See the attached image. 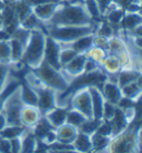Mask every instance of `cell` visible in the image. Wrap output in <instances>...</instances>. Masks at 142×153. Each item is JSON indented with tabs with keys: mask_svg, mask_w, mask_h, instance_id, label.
<instances>
[{
	"mask_svg": "<svg viewBox=\"0 0 142 153\" xmlns=\"http://www.w3.org/2000/svg\"><path fill=\"white\" fill-rule=\"evenodd\" d=\"M20 97L25 105L38 106V94L34 88H31L27 83L20 82Z\"/></svg>",
	"mask_w": 142,
	"mask_h": 153,
	"instance_id": "cell-23",
	"label": "cell"
},
{
	"mask_svg": "<svg viewBox=\"0 0 142 153\" xmlns=\"http://www.w3.org/2000/svg\"><path fill=\"white\" fill-rule=\"evenodd\" d=\"M111 128H112V136L117 135L119 133H121L122 131H124L125 128L129 126L130 124L129 121L125 117L123 111L120 108V107L117 106V110H116V113L113 115L112 120L109 122Z\"/></svg>",
	"mask_w": 142,
	"mask_h": 153,
	"instance_id": "cell-20",
	"label": "cell"
},
{
	"mask_svg": "<svg viewBox=\"0 0 142 153\" xmlns=\"http://www.w3.org/2000/svg\"><path fill=\"white\" fill-rule=\"evenodd\" d=\"M94 24L89 16L81 0H64L50 20L45 24L46 27L56 26H88Z\"/></svg>",
	"mask_w": 142,
	"mask_h": 153,
	"instance_id": "cell-1",
	"label": "cell"
},
{
	"mask_svg": "<svg viewBox=\"0 0 142 153\" xmlns=\"http://www.w3.org/2000/svg\"><path fill=\"white\" fill-rule=\"evenodd\" d=\"M40 142L32 133L31 128H27L25 134L21 136L20 153H34L39 149Z\"/></svg>",
	"mask_w": 142,
	"mask_h": 153,
	"instance_id": "cell-17",
	"label": "cell"
},
{
	"mask_svg": "<svg viewBox=\"0 0 142 153\" xmlns=\"http://www.w3.org/2000/svg\"><path fill=\"white\" fill-rule=\"evenodd\" d=\"M67 111L68 108H63V107L56 106L52 110L48 111L47 113L42 115L45 119L48 121V123L50 124L53 128H59L60 125L66 123L67 120Z\"/></svg>",
	"mask_w": 142,
	"mask_h": 153,
	"instance_id": "cell-15",
	"label": "cell"
},
{
	"mask_svg": "<svg viewBox=\"0 0 142 153\" xmlns=\"http://www.w3.org/2000/svg\"><path fill=\"white\" fill-rule=\"evenodd\" d=\"M69 108L79 111L88 120L93 119L91 95H90L89 86H81L72 92Z\"/></svg>",
	"mask_w": 142,
	"mask_h": 153,
	"instance_id": "cell-6",
	"label": "cell"
},
{
	"mask_svg": "<svg viewBox=\"0 0 142 153\" xmlns=\"http://www.w3.org/2000/svg\"><path fill=\"white\" fill-rule=\"evenodd\" d=\"M4 7H6V6H4V4L2 2V1H1V0H0V13H1L2 10H4Z\"/></svg>",
	"mask_w": 142,
	"mask_h": 153,
	"instance_id": "cell-50",
	"label": "cell"
},
{
	"mask_svg": "<svg viewBox=\"0 0 142 153\" xmlns=\"http://www.w3.org/2000/svg\"><path fill=\"white\" fill-rule=\"evenodd\" d=\"M108 40L109 38L105 37V36H101V35L94 34V38H93V45L97 47H100L107 51V47H108Z\"/></svg>",
	"mask_w": 142,
	"mask_h": 153,
	"instance_id": "cell-40",
	"label": "cell"
},
{
	"mask_svg": "<svg viewBox=\"0 0 142 153\" xmlns=\"http://www.w3.org/2000/svg\"><path fill=\"white\" fill-rule=\"evenodd\" d=\"M89 91L91 95L92 102V112H93V120L101 121L102 120V110L105 105V96L101 92L99 86L97 85H89Z\"/></svg>",
	"mask_w": 142,
	"mask_h": 153,
	"instance_id": "cell-12",
	"label": "cell"
},
{
	"mask_svg": "<svg viewBox=\"0 0 142 153\" xmlns=\"http://www.w3.org/2000/svg\"><path fill=\"white\" fill-rule=\"evenodd\" d=\"M122 31H123V30H122ZM123 33L125 34V38L124 37H123V38L127 40V43L129 44V45H131L133 48H135L137 51H142V37L134 36V35H130V34H128V33H125V31H123Z\"/></svg>",
	"mask_w": 142,
	"mask_h": 153,
	"instance_id": "cell-38",
	"label": "cell"
},
{
	"mask_svg": "<svg viewBox=\"0 0 142 153\" xmlns=\"http://www.w3.org/2000/svg\"><path fill=\"white\" fill-rule=\"evenodd\" d=\"M0 63L10 64L11 63V53L9 39L0 40Z\"/></svg>",
	"mask_w": 142,
	"mask_h": 153,
	"instance_id": "cell-34",
	"label": "cell"
},
{
	"mask_svg": "<svg viewBox=\"0 0 142 153\" xmlns=\"http://www.w3.org/2000/svg\"><path fill=\"white\" fill-rule=\"evenodd\" d=\"M10 144H11V153H20L21 137H16L10 140Z\"/></svg>",
	"mask_w": 142,
	"mask_h": 153,
	"instance_id": "cell-42",
	"label": "cell"
},
{
	"mask_svg": "<svg viewBox=\"0 0 142 153\" xmlns=\"http://www.w3.org/2000/svg\"><path fill=\"white\" fill-rule=\"evenodd\" d=\"M2 27H4V19H2V15L0 13V29H2Z\"/></svg>",
	"mask_w": 142,
	"mask_h": 153,
	"instance_id": "cell-48",
	"label": "cell"
},
{
	"mask_svg": "<svg viewBox=\"0 0 142 153\" xmlns=\"http://www.w3.org/2000/svg\"><path fill=\"white\" fill-rule=\"evenodd\" d=\"M73 149L80 153H89L92 151L91 135H88L82 132H78L75 141L72 142Z\"/></svg>",
	"mask_w": 142,
	"mask_h": 153,
	"instance_id": "cell-24",
	"label": "cell"
},
{
	"mask_svg": "<svg viewBox=\"0 0 142 153\" xmlns=\"http://www.w3.org/2000/svg\"><path fill=\"white\" fill-rule=\"evenodd\" d=\"M0 153H1V152H0Z\"/></svg>",
	"mask_w": 142,
	"mask_h": 153,
	"instance_id": "cell-52",
	"label": "cell"
},
{
	"mask_svg": "<svg viewBox=\"0 0 142 153\" xmlns=\"http://www.w3.org/2000/svg\"><path fill=\"white\" fill-rule=\"evenodd\" d=\"M61 46L56 40L51 39L47 36L46 42V51H45V62L51 65L52 67L57 69H61L60 63H59V54H60Z\"/></svg>",
	"mask_w": 142,
	"mask_h": 153,
	"instance_id": "cell-13",
	"label": "cell"
},
{
	"mask_svg": "<svg viewBox=\"0 0 142 153\" xmlns=\"http://www.w3.org/2000/svg\"><path fill=\"white\" fill-rule=\"evenodd\" d=\"M142 73L138 69L133 68H123L117 74V83L119 87L121 88L123 86L128 85L132 82H135L138 77L141 75Z\"/></svg>",
	"mask_w": 142,
	"mask_h": 153,
	"instance_id": "cell-22",
	"label": "cell"
},
{
	"mask_svg": "<svg viewBox=\"0 0 142 153\" xmlns=\"http://www.w3.org/2000/svg\"><path fill=\"white\" fill-rule=\"evenodd\" d=\"M97 22L88 26H56L46 27V35L61 46L69 45L78 38L89 34H94Z\"/></svg>",
	"mask_w": 142,
	"mask_h": 153,
	"instance_id": "cell-4",
	"label": "cell"
},
{
	"mask_svg": "<svg viewBox=\"0 0 142 153\" xmlns=\"http://www.w3.org/2000/svg\"><path fill=\"white\" fill-rule=\"evenodd\" d=\"M10 72H11L10 65L0 63V93L4 89L7 83L11 77L10 76Z\"/></svg>",
	"mask_w": 142,
	"mask_h": 153,
	"instance_id": "cell-35",
	"label": "cell"
},
{
	"mask_svg": "<svg viewBox=\"0 0 142 153\" xmlns=\"http://www.w3.org/2000/svg\"><path fill=\"white\" fill-rule=\"evenodd\" d=\"M0 152L1 153H11V144L10 140L0 137Z\"/></svg>",
	"mask_w": 142,
	"mask_h": 153,
	"instance_id": "cell-41",
	"label": "cell"
},
{
	"mask_svg": "<svg viewBox=\"0 0 142 153\" xmlns=\"http://www.w3.org/2000/svg\"><path fill=\"white\" fill-rule=\"evenodd\" d=\"M87 117L83 114H81L79 111L73 110V108H68L67 111V120H66V123L71 124L75 126L77 128H79L82 124L87 121Z\"/></svg>",
	"mask_w": 142,
	"mask_h": 153,
	"instance_id": "cell-30",
	"label": "cell"
},
{
	"mask_svg": "<svg viewBox=\"0 0 142 153\" xmlns=\"http://www.w3.org/2000/svg\"><path fill=\"white\" fill-rule=\"evenodd\" d=\"M32 71L40 78L43 85L54 91L56 93H63L71 85V81L63 74L61 69L52 67L45 60L39 67L32 69Z\"/></svg>",
	"mask_w": 142,
	"mask_h": 153,
	"instance_id": "cell-5",
	"label": "cell"
},
{
	"mask_svg": "<svg viewBox=\"0 0 142 153\" xmlns=\"http://www.w3.org/2000/svg\"><path fill=\"white\" fill-rule=\"evenodd\" d=\"M42 114L38 106H31V105H23L20 113V122L21 125H23L27 128H32L36 126V124L40 121Z\"/></svg>",
	"mask_w": 142,
	"mask_h": 153,
	"instance_id": "cell-11",
	"label": "cell"
},
{
	"mask_svg": "<svg viewBox=\"0 0 142 153\" xmlns=\"http://www.w3.org/2000/svg\"><path fill=\"white\" fill-rule=\"evenodd\" d=\"M47 153H80L75 149H64V150H50L46 149Z\"/></svg>",
	"mask_w": 142,
	"mask_h": 153,
	"instance_id": "cell-43",
	"label": "cell"
},
{
	"mask_svg": "<svg viewBox=\"0 0 142 153\" xmlns=\"http://www.w3.org/2000/svg\"><path fill=\"white\" fill-rule=\"evenodd\" d=\"M47 148H45V149H38L37 150V151H36V152H34V153H47Z\"/></svg>",
	"mask_w": 142,
	"mask_h": 153,
	"instance_id": "cell-49",
	"label": "cell"
},
{
	"mask_svg": "<svg viewBox=\"0 0 142 153\" xmlns=\"http://www.w3.org/2000/svg\"><path fill=\"white\" fill-rule=\"evenodd\" d=\"M9 44H10V53H11V63L10 64L21 62L26 45L22 42L13 38V37L9 38Z\"/></svg>",
	"mask_w": 142,
	"mask_h": 153,
	"instance_id": "cell-27",
	"label": "cell"
},
{
	"mask_svg": "<svg viewBox=\"0 0 142 153\" xmlns=\"http://www.w3.org/2000/svg\"><path fill=\"white\" fill-rule=\"evenodd\" d=\"M47 35L43 30H31L21 62L30 69H36L45 60Z\"/></svg>",
	"mask_w": 142,
	"mask_h": 153,
	"instance_id": "cell-3",
	"label": "cell"
},
{
	"mask_svg": "<svg viewBox=\"0 0 142 153\" xmlns=\"http://www.w3.org/2000/svg\"><path fill=\"white\" fill-rule=\"evenodd\" d=\"M101 121H102V120H101ZM101 121L93 120V119L87 120V121H86L78 130H79V132L86 133V134H88V135H92L93 133H96L97 128H98V126H99V124H100Z\"/></svg>",
	"mask_w": 142,
	"mask_h": 153,
	"instance_id": "cell-36",
	"label": "cell"
},
{
	"mask_svg": "<svg viewBox=\"0 0 142 153\" xmlns=\"http://www.w3.org/2000/svg\"><path fill=\"white\" fill-rule=\"evenodd\" d=\"M96 133L100 134L102 136H107V137H112V128L109 122L107 121H101L99 126L97 128Z\"/></svg>",
	"mask_w": 142,
	"mask_h": 153,
	"instance_id": "cell-39",
	"label": "cell"
},
{
	"mask_svg": "<svg viewBox=\"0 0 142 153\" xmlns=\"http://www.w3.org/2000/svg\"><path fill=\"white\" fill-rule=\"evenodd\" d=\"M89 153H105V150H102V151H91Z\"/></svg>",
	"mask_w": 142,
	"mask_h": 153,
	"instance_id": "cell-51",
	"label": "cell"
},
{
	"mask_svg": "<svg viewBox=\"0 0 142 153\" xmlns=\"http://www.w3.org/2000/svg\"><path fill=\"white\" fill-rule=\"evenodd\" d=\"M78 132H79V130L75 126L71 125V124L64 123L56 128L57 141L62 142V143H67V144H72Z\"/></svg>",
	"mask_w": 142,
	"mask_h": 153,
	"instance_id": "cell-16",
	"label": "cell"
},
{
	"mask_svg": "<svg viewBox=\"0 0 142 153\" xmlns=\"http://www.w3.org/2000/svg\"><path fill=\"white\" fill-rule=\"evenodd\" d=\"M121 92H122V97H125L128 98V100H131V101L135 102L142 95V87L135 81L128 84V85L123 86V87H121Z\"/></svg>",
	"mask_w": 142,
	"mask_h": 153,
	"instance_id": "cell-29",
	"label": "cell"
},
{
	"mask_svg": "<svg viewBox=\"0 0 142 153\" xmlns=\"http://www.w3.org/2000/svg\"><path fill=\"white\" fill-rule=\"evenodd\" d=\"M100 67L105 75H117L123 68L120 58L118 56L111 55V54H107L105 58L101 63Z\"/></svg>",
	"mask_w": 142,
	"mask_h": 153,
	"instance_id": "cell-18",
	"label": "cell"
},
{
	"mask_svg": "<svg viewBox=\"0 0 142 153\" xmlns=\"http://www.w3.org/2000/svg\"><path fill=\"white\" fill-rule=\"evenodd\" d=\"M62 1H47L43 4H36L32 7V13L36 17L41 20L43 24H46L50 20L54 13L58 10Z\"/></svg>",
	"mask_w": 142,
	"mask_h": 153,
	"instance_id": "cell-9",
	"label": "cell"
},
{
	"mask_svg": "<svg viewBox=\"0 0 142 153\" xmlns=\"http://www.w3.org/2000/svg\"><path fill=\"white\" fill-rule=\"evenodd\" d=\"M82 2L93 22H98L102 20V11L99 0H83Z\"/></svg>",
	"mask_w": 142,
	"mask_h": 153,
	"instance_id": "cell-28",
	"label": "cell"
},
{
	"mask_svg": "<svg viewBox=\"0 0 142 153\" xmlns=\"http://www.w3.org/2000/svg\"><path fill=\"white\" fill-rule=\"evenodd\" d=\"M107 54H108V53H107L105 49L100 48V47H97L93 45V46H91L90 48H89L84 55H86L87 58L93 60V62H96V63H98L99 65H101L102 60L105 58Z\"/></svg>",
	"mask_w": 142,
	"mask_h": 153,
	"instance_id": "cell-31",
	"label": "cell"
},
{
	"mask_svg": "<svg viewBox=\"0 0 142 153\" xmlns=\"http://www.w3.org/2000/svg\"><path fill=\"white\" fill-rule=\"evenodd\" d=\"M141 123L132 122L124 131L110 139L107 153H141L139 143V131Z\"/></svg>",
	"mask_w": 142,
	"mask_h": 153,
	"instance_id": "cell-2",
	"label": "cell"
},
{
	"mask_svg": "<svg viewBox=\"0 0 142 153\" xmlns=\"http://www.w3.org/2000/svg\"><path fill=\"white\" fill-rule=\"evenodd\" d=\"M116 110H117V105L105 101V105H103V110H102V121L110 122L112 120L114 113H116Z\"/></svg>",
	"mask_w": 142,
	"mask_h": 153,
	"instance_id": "cell-37",
	"label": "cell"
},
{
	"mask_svg": "<svg viewBox=\"0 0 142 153\" xmlns=\"http://www.w3.org/2000/svg\"><path fill=\"white\" fill-rule=\"evenodd\" d=\"M100 89L103 94V96H105V101L112 103L114 105H118V103L121 101L122 92L117 83L109 81L105 78V81L102 83Z\"/></svg>",
	"mask_w": 142,
	"mask_h": 153,
	"instance_id": "cell-14",
	"label": "cell"
},
{
	"mask_svg": "<svg viewBox=\"0 0 142 153\" xmlns=\"http://www.w3.org/2000/svg\"><path fill=\"white\" fill-rule=\"evenodd\" d=\"M27 128L23 125H6L1 131H0V137H4L7 140H12L16 137H21L25 134Z\"/></svg>",
	"mask_w": 142,
	"mask_h": 153,
	"instance_id": "cell-26",
	"label": "cell"
},
{
	"mask_svg": "<svg viewBox=\"0 0 142 153\" xmlns=\"http://www.w3.org/2000/svg\"><path fill=\"white\" fill-rule=\"evenodd\" d=\"M139 143H140V148L142 150V126H140V131H139Z\"/></svg>",
	"mask_w": 142,
	"mask_h": 153,
	"instance_id": "cell-47",
	"label": "cell"
},
{
	"mask_svg": "<svg viewBox=\"0 0 142 153\" xmlns=\"http://www.w3.org/2000/svg\"><path fill=\"white\" fill-rule=\"evenodd\" d=\"M23 105L25 104L20 97V88L18 87L13 93L9 95L2 107V113L4 114L8 125H21L20 113Z\"/></svg>",
	"mask_w": 142,
	"mask_h": 153,
	"instance_id": "cell-7",
	"label": "cell"
},
{
	"mask_svg": "<svg viewBox=\"0 0 142 153\" xmlns=\"http://www.w3.org/2000/svg\"><path fill=\"white\" fill-rule=\"evenodd\" d=\"M130 35H134V36H139V37H142V25H140L139 27H137L134 30H132L131 33H128Z\"/></svg>",
	"mask_w": 142,
	"mask_h": 153,
	"instance_id": "cell-44",
	"label": "cell"
},
{
	"mask_svg": "<svg viewBox=\"0 0 142 153\" xmlns=\"http://www.w3.org/2000/svg\"><path fill=\"white\" fill-rule=\"evenodd\" d=\"M1 1L4 4V6H11V4H15L19 0H1Z\"/></svg>",
	"mask_w": 142,
	"mask_h": 153,
	"instance_id": "cell-46",
	"label": "cell"
},
{
	"mask_svg": "<svg viewBox=\"0 0 142 153\" xmlns=\"http://www.w3.org/2000/svg\"><path fill=\"white\" fill-rule=\"evenodd\" d=\"M93 38H94V34H89L82 36L69 45H64V46L71 47L78 54H86L89 48L93 46Z\"/></svg>",
	"mask_w": 142,
	"mask_h": 153,
	"instance_id": "cell-25",
	"label": "cell"
},
{
	"mask_svg": "<svg viewBox=\"0 0 142 153\" xmlns=\"http://www.w3.org/2000/svg\"><path fill=\"white\" fill-rule=\"evenodd\" d=\"M60 46H61V45H60ZM78 55H79V54H78L75 51H73L71 47L61 46L60 54H59V63H60L61 68H62L63 66H66L67 64H69L71 60Z\"/></svg>",
	"mask_w": 142,
	"mask_h": 153,
	"instance_id": "cell-32",
	"label": "cell"
},
{
	"mask_svg": "<svg viewBox=\"0 0 142 153\" xmlns=\"http://www.w3.org/2000/svg\"><path fill=\"white\" fill-rule=\"evenodd\" d=\"M86 60H87L86 55L84 54H79L78 56H75L69 64H67L66 66H63L61 68L63 74L70 79L71 83L75 81V78H78L79 76L84 74Z\"/></svg>",
	"mask_w": 142,
	"mask_h": 153,
	"instance_id": "cell-8",
	"label": "cell"
},
{
	"mask_svg": "<svg viewBox=\"0 0 142 153\" xmlns=\"http://www.w3.org/2000/svg\"><path fill=\"white\" fill-rule=\"evenodd\" d=\"M129 48L125 39L122 37L121 35H114L108 40V47H107V53L111 55H120L121 53L127 51Z\"/></svg>",
	"mask_w": 142,
	"mask_h": 153,
	"instance_id": "cell-21",
	"label": "cell"
},
{
	"mask_svg": "<svg viewBox=\"0 0 142 153\" xmlns=\"http://www.w3.org/2000/svg\"><path fill=\"white\" fill-rule=\"evenodd\" d=\"M7 125V121H6V117H4V114L1 112L0 113V131L2 130Z\"/></svg>",
	"mask_w": 142,
	"mask_h": 153,
	"instance_id": "cell-45",
	"label": "cell"
},
{
	"mask_svg": "<svg viewBox=\"0 0 142 153\" xmlns=\"http://www.w3.org/2000/svg\"><path fill=\"white\" fill-rule=\"evenodd\" d=\"M142 25V13H124L122 22L120 25V29L125 33H131L137 27Z\"/></svg>",
	"mask_w": 142,
	"mask_h": 153,
	"instance_id": "cell-19",
	"label": "cell"
},
{
	"mask_svg": "<svg viewBox=\"0 0 142 153\" xmlns=\"http://www.w3.org/2000/svg\"><path fill=\"white\" fill-rule=\"evenodd\" d=\"M111 137L102 136L98 133H93L91 135V143H92V151H102L105 150L110 142Z\"/></svg>",
	"mask_w": 142,
	"mask_h": 153,
	"instance_id": "cell-33",
	"label": "cell"
},
{
	"mask_svg": "<svg viewBox=\"0 0 142 153\" xmlns=\"http://www.w3.org/2000/svg\"><path fill=\"white\" fill-rule=\"evenodd\" d=\"M37 94H38V108L40 110L42 115L45 114V113H47L48 111L52 110L53 107L57 106V104H56L57 93L54 91L48 88V87H43V88L37 91Z\"/></svg>",
	"mask_w": 142,
	"mask_h": 153,
	"instance_id": "cell-10",
	"label": "cell"
}]
</instances>
